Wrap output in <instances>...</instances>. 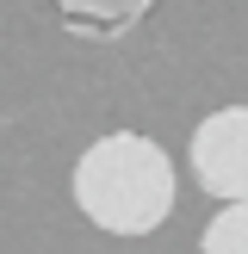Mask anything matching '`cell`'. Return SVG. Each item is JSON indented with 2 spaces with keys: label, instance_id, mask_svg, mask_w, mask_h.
Returning a JSON list of instances; mask_svg holds the SVG:
<instances>
[{
  "label": "cell",
  "instance_id": "3",
  "mask_svg": "<svg viewBox=\"0 0 248 254\" xmlns=\"http://www.w3.org/2000/svg\"><path fill=\"white\" fill-rule=\"evenodd\" d=\"M149 6H155V0H56L62 25H68L74 37H93V44H112V37H124L130 25H143Z\"/></svg>",
  "mask_w": 248,
  "mask_h": 254
},
{
  "label": "cell",
  "instance_id": "2",
  "mask_svg": "<svg viewBox=\"0 0 248 254\" xmlns=\"http://www.w3.org/2000/svg\"><path fill=\"white\" fill-rule=\"evenodd\" d=\"M186 161H192V180L217 205L248 198V106H223L211 118H198L192 143H186Z\"/></svg>",
  "mask_w": 248,
  "mask_h": 254
},
{
  "label": "cell",
  "instance_id": "1",
  "mask_svg": "<svg viewBox=\"0 0 248 254\" xmlns=\"http://www.w3.org/2000/svg\"><path fill=\"white\" fill-rule=\"evenodd\" d=\"M174 161L155 136L143 130H112L81 149L74 161V205L87 223L106 236H149L174 211Z\"/></svg>",
  "mask_w": 248,
  "mask_h": 254
},
{
  "label": "cell",
  "instance_id": "4",
  "mask_svg": "<svg viewBox=\"0 0 248 254\" xmlns=\"http://www.w3.org/2000/svg\"><path fill=\"white\" fill-rule=\"evenodd\" d=\"M198 254H248V198H230L198 236Z\"/></svg>",
  "mask_w": 248,
  "mask_h": 254
}]
</instances>
